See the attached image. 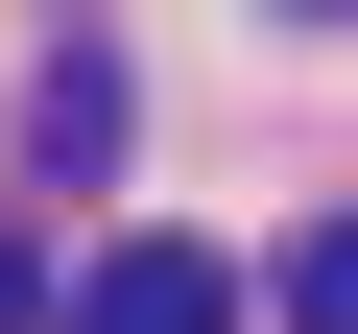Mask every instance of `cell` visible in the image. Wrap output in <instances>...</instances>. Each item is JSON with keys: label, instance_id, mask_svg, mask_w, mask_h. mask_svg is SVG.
<instances>
[{"label": "cell", "instance_id": "obj_1", "mask_svg": "<svg viewBox=\"0 0 358 334\" xmlns=\"http://www.w3.org/2000/svg\"><path fill=\"white\" fill-rule=\"evenodd\" d=\"M72 334H239V263H215V239H120V263L72 286Z\"/></svg>", "mask_w": 358, "mask_h": 334}, {"label": "cell", "instance_id": "obj_2", "mask_svg": "<svg viewBox=\"0 0 358 334\" xmlns=\"http://www.w3.org/2000/svg\"><path fill=\"white\" fill-rule=\"evenodd\" d=\"M24 143H48V167H96V143H120V72H96V48H48V96H24Z\"/></svg>", "mask_w": 358, "mask_h": 334}, {"label": "cell", "instance_id": "obj_3", "mask_svg": "<svg viewBox=\"0 0 358 334\" xmlns=\"http://www.w3.org/2000/svg\"><path fill=\"white\" fill-rule=\"evenodd\" d=\"M287 310H310V334H358V215H334V239H287Z\"/></svg>", "mask_w": 358, "mask_h": 334}, {"label": "cell", "instance_id": "obj_4", "mask_svg": "<svg viewBox=\"0 0 358 334\" xmlns=\"http://www.w3.org/2000/svg\"><path fill=\"white\" fill-rule=\"evenodd\" d=\"M24 310H48V286H24V263H0V334H24Z\"/></svg>", "mask_w": 358, "mask_h": 334}, {"label": "cell", "instance_id": "obj_5", "mask_svg": "<svg viewBox=\"0 0 358 334\" xmlns=\"http://www.w3.org/2000/svg\"><path fill=\"white\" fill-rule=\"evenodd\" d=\"M310 24H358V0H310Z\"/></svg>", "mask_w": 358, "mask_h": 334}]
</instances>
